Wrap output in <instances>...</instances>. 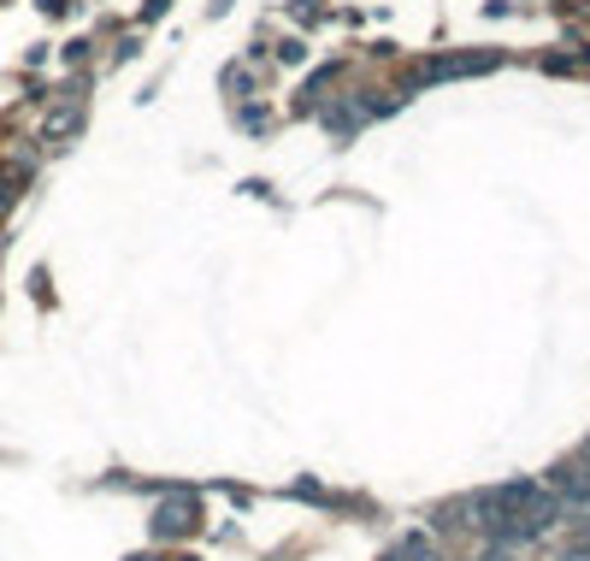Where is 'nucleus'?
<instances>
[{"label": "nucleus", "mask_w": 590, "mask_h": 561, "mask_svg": "<svg viewBox=\"0 0 590 561\" xmlns=\"http://www.w3.org/2000/svg\"><path fill=\"white\" fill-rule=\"evenodd\" d=\"M502 53L484 48V53H449V60H431L420 65V83H449V77H479V71H496Z\"/></svg>", "instance_id": "nucleus-1"}, {"label": "nucleus", "mask_w": 590, "mask_h": 561, "mask_svg": "<svg viewBox=\"0 0 590 561\" xmlns=\"http://www.w3.org/2000/svg\"><path fill=\"white\" fill-rule=\"evenodd\" d=\"M195 521H201L195 497H166L160 509H154V538H190Z\"/></svg>", "instance_id": "nucleus-2"}, {"label": "nucleus", "mask_w": 590, "mask_h": 561, "mask_svg": "<svg viewBox=\"0 0 590 561\" xmlns=\"http://www.w3.org/2000/svg\"><path fill=\"white\" fill-rule=\"evenodd\" d=\"M71 131H77V107H60L48 124H41V142H65Z\"/></svg>", "instance_id": "nucleus-3"}, {"label": "nucleus", "mask_w": 590, "mask_h": 561, "mask_svg": "<svg viewBox=\"0 0 590 561\" xmlns=\"http://www.w3.org/2000/svg\"><path fill=\"white\" fill-rule=\"evenodd\" d=\"M401 556H408V561H437V544H431V538H420V532H413V538L401 544Z\"/></svg>", "instance_id": "nucleus-4"}, {"label": "nucleus", "mask_w": 590, "mask_h": 561, "mask_svg": "<svg viewBox=\"0 0 590 561\" xmlns=\"http://www.w3.org/2000/svg\"><path fill=\"white\" fill-rule=\"evenodd\" d=\"M479 561H514V550H508V544H491V550H484Z\"/></svg>", "instance_id": "nucleus-5"}, {"label": "nucleus", "mask_w": 590, "mask_h": 561, "mask_svg": "<svg viewBox=\"0 0 590 561\" xmlns=\"http://www.w3.org/2000/svg\"><path fill=\"white\" fill-rule=\"evenodd\" d=\"M579 509H585V514H590V485H585V497H579Z\"/></svg>", "instance_id": "nucleus-6"}]
</instances>
